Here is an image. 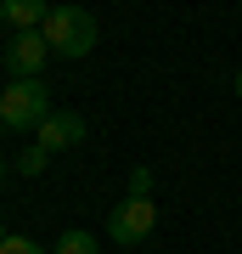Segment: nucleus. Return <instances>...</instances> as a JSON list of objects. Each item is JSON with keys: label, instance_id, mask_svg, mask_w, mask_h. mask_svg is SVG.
<instances>
[{"label": "nucleus", "instance_id": "9b49d317", "mask_svg": "<svg viewBox=\"0 0 242 254\" xmlns=\"http://www.w3.org/2000/svg\"><path fill=\"white\" fill-rule=\"evenodd\" d=\"M6 237H11V232H0V243H6Z\"/></svg>", "mask_w": 242, "mask_h": 254}, {"label": "nucleus", "instance_id": "6e6552de", "mask_svg": "<svg viewBox=\"0 0 242 254\" xmlns=\"http://www.w3.org/2000/svg\"><path fill=\"white\" fill-rule=\"evenodd\" d=\"M130 198H152V170H135L130 175Z\"/></svg>", "mask_w": 242, "mask_h": 254}, {"label": "nucleus", "instance_id": "0eeeda50", "mask_svg": "<svg viewBox=\"0 0 242 254\" xmlns=\"http://www.w3.org/2000/svg\"><path fill=\"white\" fill-rule=\"evenodd\" d=\"M0 254H45V249L34 243V237H17V232H11L6 243H0Z\"/></svg>", "mask_w": 242, "mask_h": 254}, {"label": "nucleus", "instance_id": "7ed1b4c3", "mask_svg": "<svg viewBox=\"0 0 242 254\" xmlns=\"http://www.w3.org/2000/svg\"><path fill=\"white\" fill-rule=\"evenodd\" d=\"M152 226H158L152 198H124L113 209V220H107V237L113 243H141V237H152Z\"/></svg>", "mask_w": 242, "mask_h": 254}, {"label": "nucleus", "instance_id": "423d86ee", "mask_svg": "<svg viewBox=\"0 0 242 254\" xmlns=\"http://www.w3.org/2000/svg\"><path fill=\"white\" fill-rule=\"evenodd\" d=\"M51 254H101V243H96L90 232H62V237H56V249H51Z\"/></svg>", "mask_w": 242, "mask_h": 254}, {"label": "nucleus", "instance_id": "f03ea898", "mask_svg": "<svg viewBox=\"0 0 242 254\" xmlns=\"http://www.w3.org/2000/svg\"><path fill=\"white\" fill-rule=\"evenodd\" d=\"M45 46L62 51V57H85L96 46V17H90L85 6H51V17H45Z\"/></svg>", "mask_w": 242, "mask_h": 254}, {"label": "nucleus", "instance_id": "39448f33", "mask_svg": "<svg viewBox=\"0 0 242 254\" xmlns=\"http://www.w3.org/2000/svg\"><path fill=\"white\" fill-rule=\"evenodd\" d=\"M73 141H85V119H79V113H51V119L40 125V147H45V153L73 147Z\"/></svg>", "mask_w": 242, "mask_h": 254}, {"label": "nucleus", "instance_id": "f8f14e48", "mask_svg": "<svg viewBox=\"0 0 242 254\" xmlns=\"http://www.w3.org/2000/svg\"><path fill=\"white\" fill-rule=\"evenodd\" d=\"M0 17H6V6H0Z\"/></svg>", "mask_w": 242, "mask_h": 254}, {"label": "nucleus", "instance_id": "f257e3e1", "mask_svg": "<svg viewBox=\"0 0 242 254\" xmlns=\"http://www.w3.org/2000/svg\"><path fill=\"white\" fill-rule=\"evenodd\" d=\"M51 119V91L40 79H11L0 91V125L6 130H40Z\"/></svg>", "mask_w": 242, "mask_h": 254}, {"label": "nucleus", "instance_id": "20e7f679", "mask_svg": "<svg viewBox=\"0 0 242 254\" xmlns=\"http://www.w3.org/2000/svg\"><path fill=\"white\" fill-rule=\"evenodd\" d=\"M45 57H51L45 34H17V40L6 46V68H11V79H40Z\"/></svg>", "mask_w": 242, "mask_h": 254}, {"label": "nucleus", "instance_id": "9d476101", "mask_svg": "<svg viewBox=\"0 0 242 254\" xmlns=\"http://www.w3.org/2000/svg\"><path fill=\"white\" fill-rule=\"evenodd\" d=\"M237 96H242V73H237Z\"/></svg>", "mask_w": 242, "mask_h": 254}, {"label": "nucleus", "instance_id": "1a4fd4ad", "mask_svg": "<svg viewBox=\"0 0 242 254\" xmlns=\"http://www.w3.org/2000/svg\"><path fill=\"white\" fill-rule=\"evenodd\" d=\"M0 181H6V158H0Z\"/></svg>", "mask_w": 242, "mask_h": 254}]
</instances>
